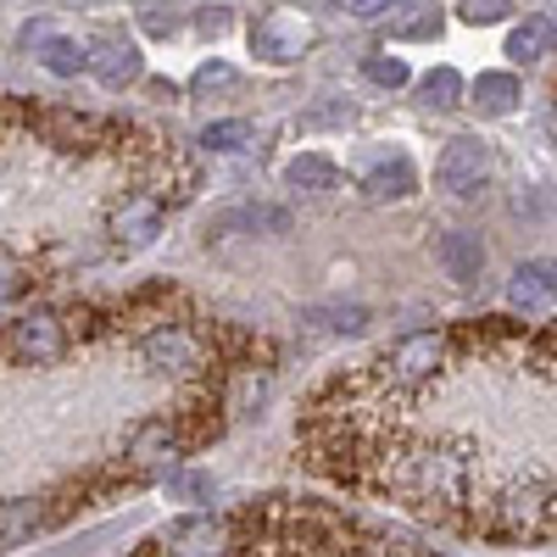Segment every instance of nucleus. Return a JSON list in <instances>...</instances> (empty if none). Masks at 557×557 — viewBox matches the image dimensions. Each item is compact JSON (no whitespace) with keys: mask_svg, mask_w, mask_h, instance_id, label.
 I'll return each instance as SVG.
<instances>
[{"mask_svg":"<svg viewBox=\"0 0 557 557\" xmlns=\"http://www.w3.org/2000/svg\"><path fill=\"white\" fill-rule=\"evenodd\" d=\"M491 173H496V151L485 146V139H474V134L446 139V151L435 162V184H441L446 196H457V201L480 196L485 184H491Z\"/></svg>","mask_w":557,"mask_h":557,"instance_id":"f257e3e1","label":"nucleus"},{"mask_svg":"<svg viewBox=\"0 0 557 557\" xmlns=\"http://www.w3.org/2000/svg\"><path fill=\"white\" fill-rule=\"evenodd\" d=\"M162 552L168 557H228L235 552V524L218 513H184L162 530Z\"/></svg>","mask_w":557,"mask_h":557,"instance_id":"f03ea898","label":"nucleus"},{"mask_svg":"<svg viewBox=\"0 0 557 557\" xmlns=\"http://www.w3.org/2000/svg\"><path fill=\"white\" fill-rule=\"evenodd\" d=\"M307 45H312V28L296 17V12H262L251 23V51L273 67H290L307 57Z\"/></svg>","mask_w":557,"mask_h":557,"instance_id":"7ed1b4c3","label":"nucleus"},{"mask_svg":"<svg viewBox=\"0 0 557 557\" xmlns=\"http://www.w3.org/2000/svg\"><path fill=\"white\" fill-rule=\"evenodd\" d=\"M441 362H446V335L418 330V335H401V341L391 346L385 374H391L396 385H424V380H435V368H441Z\"/></svg>","mask_w":557,"mask_h":557,"instance_id":"20e7f679","label":"nucleus"},{"mask_svg":"<svg viewBox=\"0 0 557 557\" xmlns=\"http://www.w3.org/2000/svg\"><path fill=\"white\" fill-rule=\"evenodd\" d=\"M139 357H146V368H157V374H190V368H201L207 346L196 330H184V323H162L157 335L139 341Z\"/></svg>","mask_w":557,"mask_h":557,"instance_id":"39448f33","label":"nucleus"},{"mask_svg":"<svg viewBox=\"0 0 557 557\" xmlns=\"http://www.w3.org/2000/svg\"><path fill=\"white\" fill-rule=\"evenodd\" d=\"M7 346H12L17 362H57L67 351V323L57 312H28V318L12 323Z\"/></svg>","mask_w":557,"mask_h":557,"instance_id":"423d86ee","label":"nucleus"},{"mask_svg":"<svg viewBox=\"0 0 557 557\" xmlns=\"http://www.w3.org/2000/svg\"><path fill=\"white\" fill-rule=\"evenodd\" d=\"M184 457V430L168 424V418H151V424H139L134 441H128V462L139 474H173V462Z\"/></svg>","mask_w":557,"mask_h":557,"instance_id":"0eeeda50","label":"nucleus"},{"mask_svg":"<svg viewBox=\"0 0 557 557\" xmlns=\"http://www.w3.org/2000/svg\"><path fill=\"white\" fill-rule=\"evenodd\" d=\"M228 235H290V212L285 207H268V201H246V207H228L207 223V240H228Z\"/></svg>","mask_w":557,"mask_h":557,"instance_id":"6e6552de","label":"nucleus"},{"mask_svg":"<svg viewBox=\"0 0 557 557\" xmlns=\"http://www.w3.org/2000/svg\"><path fill=\"white\" fill-rule=\"evenodd\" d=\"M162 235V201L157 196H128L112 212V246L117 251H146Z\"/></svg>","mask_w":557,"mask_h":557,"instance_id":"1a4fd4ad","label":"nucleus"},{"mask_svg":"<svg viewBox=\"0 0 557 557\" xmlns=\"http://www.w3.org/2000/svg\"><path fill=\"white\" fill-rule=\"evenodd\" d=\"M435 262L446 268V278H457V285H474V278L485 273V262H491V251H485V240L474 235V228H451V235L435 240Z\"/></svg>","mask_w":557,"mask_h":557,"instance_id":"9d476101","label":"nucleus"},{"mask_svg":"<svg viewBox=\"0 0 557 557\" xmlns=\"http://www.w3.org/2000/svg\"><path fill=\"white\" fill-rule=\"evenodd\" d=\"M84 51H89V73H96L101 84H112V89H123V84H134L139 73H146V62H139V51L123 34H101L96 45H84Z\"/></svg>","mask_w":557,"mask_h":557,"instance_id":"9b49d317","label":"nucleus"},{"mask_svg":"<svg viewBox=\"0 0 557 557\" xmlns=\"http://www.w3.org/2000/svg\"><path fill=\"white\" fill-rule=\"evenodd\" d=\"M39 128H45V139H51V146H62V151H84V146H96V139L107 134V123H101V117H89V112H67V107L45 112V117H39Z\"/></svg>","mask_w":557,"mask_h":557,"instance_id":"f8f14e48","label":"nucleus"},{"mask_svg":"<svg viewBox=\"0 0 557 557\" xmlns=\"http://www.w3.org/2000/svg\"><path fill=\"white\" fill-rule=\"evenodd\" d=\"M45 530V502L34 496H12V502H0V546H23Z\"/></svg>","mask_w":557,"mask_h":557,"instance_id":"ddd939ff","label":"nucleus"},{"mask_svg":"<svg viewBox=\"0 0 557 557\" xmlns=\"http://www.w3.org/2000/svg\"><path fill=\"white\" fill-rule=\"evenodd\" d=\"M412 190H418V173H412V162H407V157L380 162L374 173L362 178V196H368V201H401V196H412Z\"/></svg>","mask_w":557,"mask_h":557,"instance_id":"4468645a","label":"nucleus"},{"mask_svg":"<svg viewBox=\"0 0 557 557\" xmlns=\"http://www.w3.org/2000/svg\"><path fill=\"white\" fill-rule=\"evenodd\" d=\"M519 96H524V89H519L513 73H480V78H474V107H480L485 117H507V112L519 107Z\"/></svg>","mask_w":557,"mask_h":557,"instance_id":"2eb2a0df","label":"nucleus"},{"mask_svg":"<svg viewBox=\"0 0 557 557\" xmlns=\"http://www.w3.org/2000/svg\"><path fill=\"white\" fill-rule=\"evenodd\" d=\"M507 57L524 62V67L546 62V57H552V23H546V17H524L513 34H507Z\"/></svg>","mask_w":557,"mask_h":557,"instance_id":"dca6fc26","label":"nucleus"},{"mask_svg":"<svg viewBox=\"0 0 557 557\" xmlns=\"http://www.w3.org/2000/svg\"><path fill=\"white\" fill-rule=\"evenodd\" d=\"M285 178L296 184V190H312V196H323V190H335V184H341V168L330 162V157H296L290 168H285Z\"/></svg>","mask_w":557,"mask_h":557,"instance_id":"f3484780","label":"nucleus"},{"mask_svg":"<svg viewBox=\"0 0 557 557\" xmlns=\"http://www.w3.org/2000/svg\"><path fill=\"white\" fill-rule=\"evenodd\" d=\"M39 62L51 67L57 78H73V73H84V67H89V51H84L78 39H62V34H51V39H45V51H39Z\"/></svg>","mask_w":557,"mask_h":557,"instance_id":"a211bd4d","label":"nucleus"},{"mask_svg":"<svg viewBox=\"0 0 557 557\" xmlns=\"http://www.w3.org/2000/svg\"><path fill=\"white\" fill-rule=\"evenodd\" d=\"M418 101L424 107H457L462 101V73L457 67H435L418 78Z\"/></svg>","mask_w":557,"mask_h":557,"instance_id":"6ab92c4d","label":"nucleus"},{"mask_svg":"<svg viewBox=\"0 0 557 557\" xmlns=\"http://www.w3.org/2000/svg\"><path fill=\"white\" fill-rule=\"evenodd\" d=\"M201 146H207V151H240V146H251V123H246V117L207 123V128H201Z\"/></svg>","mask_w":557,"mask_h":557,"instance_id":"aec40b11","label":"nucleus"},{"mask_svg":"<svg viewBox=\"0 0 557 557\" xmlns=\"http://www.w3.org/2000/svg\"><path fill=\"white\" fill-rule=\"evenodd\" d=\"M396 39H435L441 34V12L435 7H401V17L391 23Z\"/></svg>","mask_w":557,"mask_h":557,"instance_id":"412c9836","label":"nucleus"},{"mask_svg":"<svg viewBox=\"0 0 557 557\" xmlns=\"http://www.w3.org/2000/svg\"><path fill=\"white\" fill-rule=\"evenodd\" d=\"M552 290H557V278H552L546 268H519V273H513V301H519V307H541Z\"/></svg>","mask_w":557,"mask_h":557,"instance_id":"4be33fe9","label":"nucleus"},{"mask_svg":"<svg viewBox=\"0 0 557 557\" xmlns=\"http://www.w3.org/2000/svg\"><path fill=\"white\" fill-rule=\"evenodd\" d=\"M235 84H240V73L228 67V62H201V67H196V78H190L196 96H218V89H235Z\"/></svg>","mask_w":557,"mask_h":557,"instance_id":"5701e85b","label":"nucleus"},{"mask_svg":"<svg viewBox=\"0 0 557 557\" xmlns=\"http://www.w3.org/2000/svg\"><path fill=\"white\" fill-rule=\"evenodd\" d=\"M134 17H139V28H146L151 39H173V34L184 28V17H178L173 7H139Z\"/></svg>","mask_w":557,"mask_h":557,"instance_id":"b1692460","label":"nucleus"},{"mask_svg":"<svg viewBox=\"0 0 557 557\" xmlns=\"http://www.w3.org/2000/svg\"><path fill=\"white\" fill-rule=\"evenodd\" d=\"M28 262H17V257H7V251H0V301H12V296H23L28 290Z\"/></svg>","mask_w":557,"mask_h":557,"instance_id":"393cba45","label":"nucleus"},{"mask_svg":"<svg viewBox=\"0 0 557 557\" xmlns=\"http://www.w3.org/2000/svg\"><path fill=\"white\" fill-rule=\"evenodd\" d=\"M362 73L374 78L380 89H396V84H407V62H401V57H368V62H362Z\"/></svg>","mask_w":557,"mask_h":557,"instance_id":"a878e982","label":"nucleus"},{"mask_svg":"<svg viewBox=\"0 0 557 557\" xmlns=\"http://www.w3.org/2000/svg\"><path fill=\"white\" fill-rule=\"evenodd\" d=\"M312 318H330L335 335H362V330H368V312H362V307H323V312H312Z\"/></svg>","mask_w":557,"mask_h":557,"instance_id":"bb28decb","label":"nucleus"},{"mask_svg":"<svg viewBox=\"0 0 557 557\" xmlns=\"http://www.w3.org/2000/svg\"><path fill=\"white\" fill-rule=\"evenodd\" d=\"M168 491L178 502H207L212 496V474H168Z\"/></svg>","mask_w":557,"mask_h":557,"instance_id":"cd10ccee","label":"nucleus"},{"mask_svg":"<svg viewBox=\"0 0 557 557\" xmlns=\"http://www.w3.org/2000/svg\"><path fill=\"white\" fill-rule=\"evenodd\" d=\"M507 12H513L507 0H469V7H457V17H462V23H502Z\"/></svg>","mask_w":557,"mask_h":557,"instance_id":"c85d7f7f","label":"nucleus"},{"mask_svg":"<svg viewBox=\"0 0 557 557\" xmlns=\"http://www.w3.org/2000/svg\"><path fill=\"white\" fill-rule=\"evenodd\" d=\"M196 28H201V34H223V28H228V7H201V12H196Z\"/></svg>","mask_w":557,"mask_h":557,"instance_id":"c756f323","label":"nucleus"},{"mask_svg":"<svg viewBox=\"0 0 557 557\" xmlns=\"http://www.w3.org/2000/svg\"><path fill=\"white\" fill-rule=\"evenodd\" d=\"M346 12H351L357 23H380V17H385L391 7H380V0H362V7H346Z\"/></svg>","mask_w":557,"mask_h":557,"instance_id":"7c9ffc66","label":"nucleus"}]
</instances>
